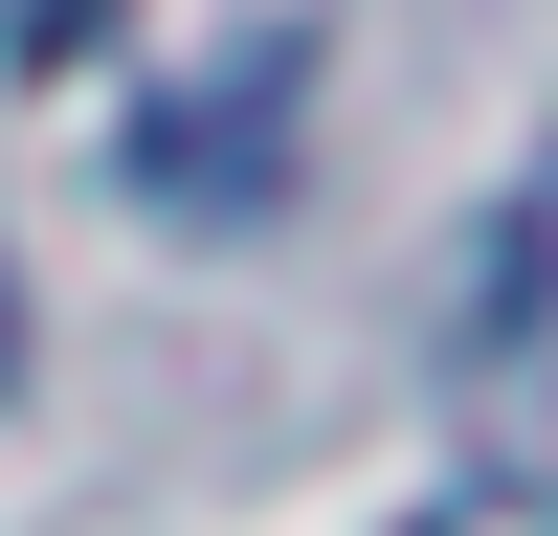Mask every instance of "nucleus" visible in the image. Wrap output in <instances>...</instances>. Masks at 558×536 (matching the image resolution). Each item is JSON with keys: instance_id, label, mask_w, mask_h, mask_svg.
Returning <instances> with one entry per match:
<instances>
[{"instance_id": "f257e3e1", "label": "nucleus", "mask_w": 558, "mask_h": 536, "mask_svg": "<svg viewBox=\"0 0 558 536\" xmlns=\"http://www.w3.org/2000/svg\"><path fill=\"white\" fill-rule=\"evenodd\" d=\"M291 89H313V45L268 23L223 89H179V112L134 134V179H157V202H223V223H246V202H268V157H291Z\"/></svg>"}, {"instance_id": "f03ea898", "label": "nucleus", "mask_w": 558, "mask_h": 536, "mask_svg": "<svg viewBox=\"0 0 558 536\" xmlns=\"http://www.w3.org/2000/svg\"><path fill=\"white\" fill-rule=\"evenodd\" d=\"M89 23H112V0H0V68H68Z\"/></svg>"}, {"instance_id": "7ed1b4c3", "label": "nucleus", "mask_w": 558, "mask_h": 536, "mask_svg": "<svg viewBox=\"0 0 558 536\" xmlns=\"http://www.w3.org/2000/svg\"><path fill=\"white\" fill-rule=\"evenodd\" d=\"M0 380H23V268H0Z\"/></svg>"}]
</instances>
